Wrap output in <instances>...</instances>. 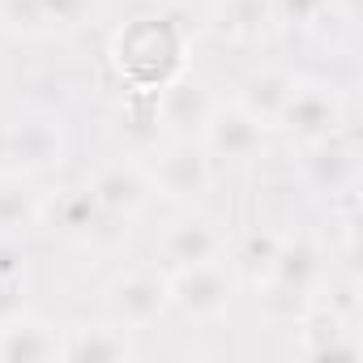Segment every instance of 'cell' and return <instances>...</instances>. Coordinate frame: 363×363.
<instances>
[{
  "label": "cell",
  "instance_id": "cell-1",
  "mask_svg": "<svg viewBox=\"0 0 363 363\" xmlns=\"http://www.w3.org/2000/svg\"><path fill=\"white\" fill-rule=\"evenodd\" d=\"M111 56H116V69L137 90H158L184 65V35L175 30L171 18H133L116 35Z\"/></svg>",
  "mask_w": 363,
  "mask_h": 363
},
{
  "label": "cell",
  "instance_id": "cell-2",
  "mask_svg": "<svg viewBox=\"0 0 363 363\" xmlns=\"http://www.w3.org/2000/svg\"><path fill=\"white\" fill-rule=\"evenodd\" d=\"M167 295L171 308H179L193 320H214L231 308L235 295V274L227 265V257L218 261H201V265H179L167 274Z\"/></svg>",
  "mask_w": 363,
  "mask_h": 363
},
{
  "label": "cell",
  "instance_id": "cell-3",
  "mask_svg": "<svg viewBox=\"0 0 363 363\" xmlns=\"http://www.w3.org/2000/svg\"><path fill=\"white\" fill-rule=\"evenodd\" d=\"M278 128H286L303 145L333 137L342 128V99H337V90L329 82H295L286 103H282Z\"/></svg>",
  "mask_w": 363,
  "mask_h": 363
},
{
  "label": "cell",
  "instance_id": "cell-4",
  "mask_svg": "<svg viewBox=\"0 0 363 363\" xmlns=\"http://www.w3.org/2000/svg\"><path fill=\"white\" fill-rule=\"evenodd\" d=\"M90 197L107 210V214H116L120 223H128V218H137L150 201H154V179H150V167L145 162H137V158H116V162H107V167H99L94 171V179H90Z\"/></svg>",
  "mask_w": 363,
  "mask_h": 363
},
{
  "label": "cell",
  "instance_id": "cell-5",
  "mask_svg": "<svg viewBox=\"0 0 363 363\" xmlns=\"http://www.w3.org/2000/svg\"><path fill=\"white\" fill-rule=\"evenodd\" d=\"M150 179H154V193L171 201H201L214 189V162L201 145L175 141L171 150L158 154V162L150 167Z\"/></svg>",
  "mask_w": 363,
  "mask_h": 363
},
{
  "label": "cell",
  "instance_id": "cell-6",
  "mask_svg": "<svg viewBox=\"0 0 363 363\" xmlns=\"http://www.w3.org/2000/svg\"><path fill=\"white\" fill-rule=\"evenodd\" d=\"M201 150L210 158H227V162H248L257 154H265V124L252 120L240 103H214L210 120L201 124Z\"/></svg>",
  "mask_w": 363,
  "mask_h": 363
},
{
  "label": "cell",
  "instance_id": "cell-7",
  "mask_svg": "<svg viewBox=\"0 0 363 363\" xmlns=\"http://www.w3.org/2000/svg\"><path fill=\"white\" fill-rule=\"evenodd\" d=\"M214 94L197 82V77H184V73H175L171 82H162L154 90V116H158V128L171 133L175 141H189L201 133V124L210 120L214 111Z\"/></svg>",
  "mask_w": 363,
  "mask_h": 363
},
{
  "label": "cell",
  "instance_id": "cell-8",
  "mask_svg": "<svg viewBox=\"0 0 363 363\" xmlns=\"http://www.w3.org/2000/svg\"><path fill=\"white\" fill-rule=\"evenodd\" d=\"M320 274H325L320 244L308 235H282L278 257L265 274V291H269V299H308L316 291Z\"/></svg>",
  "mask_w": 363,
  "mask_h": 363
},
{
  "label": "cell",
  "instance_id": "cell-9",
  "mask_svg": "<svg viewBox=\"0 0 363 363\" xmlns=\"http://www.w3.org/2000/svg\"><path fill=\"white\" fill-rule=\"evenodd\" d=\"M103 299H107L111 320H116V325H124L128 333H133V329L154 325V320L171 308L167 278L145 274V269H137V274H120V278L107 286V295H103Z\"/></svg>",
  "mask_w": 363,
  "mask_h": 363
},
{
  "label": "cell",
  "instance_id": "cell-10",
  "mask_svg": "<svg viewBox=\"0 0 363 363\" xmlns=\"http://www.w3.org/2000/svg\"><path fill=\"white\" fill-rule=\"evenodd\" d=\"M43 214H52V227L65 240H77V244H107V231L120 227V218L107 214L90 197V189H69L56 201H43Z\"/></svg>",
  "mask_w": 363,
  "mask_h": 363
},
{
  "label": "cell",
  "instance_id": "cell-11",
  "mask_svg": "<svg viewBox=\"0 0 363 363\" xmlns=\"http://www.w3.org/2000/svg\"><path fill=\"white\" fill-rule=\"evenodd\" d=\"M158 248H162V261H167L171 269H179V265H201V261L227 257V235L218 231L214 218H206V214H184V218H175V223L167 227V235H162Z\"/></svg>",
  "mask_w": 363,
  "mask_h": 363
},
{
  "label": "cell",
  "instance_id": "cell-12",
  "mask_svg": "<svg viewBox=\"0 0 363 363\" xmlns=\"http://www.w3.org/2000/svg\"><path fill=\"white\" fill-rule=\"evenodd\" d=\"M133 337L124 325H73L60 333V359L69 363H124L133 359Z\"/></svg>",
  "mask_w": 363,
  "mask_h": 363
},
{
  "label": "cell",
  "instance_id": "cell-13",
  "mask_svg": "<svg viewBox=\"0 0 363 363\" xmlns=\"http://www.w3.org/2000/svg\"><path fill=\"white\" fill-rule=\"evenodd\" d=\"M9 154L30 171H48V167L65 162V128H60V120H48V116L18 120L9 128Z\"/></svg>",
  "mask_w": 363,
  "mask_h": 363
},
{
  "label": "cell",
  "instance_id": "cell-14",
  "mask_svg": "<svg viewBox=\"0 0 363 363\" xmlns=\"http://www.w3.org/2000/svg\"><path fill=\"white\" fill-rule=\"evenodd\" d=\"M299 350L308 359H359L350 320L337 308H312L299 325Z\"/></svg>",
  "mask_w": 363,
  "mask_h": 363
},
{
  "label": "cell",
  "instance_id": "cell-15",
  "mask_svg": "<svg viewBox=\"0 0 363 363\" xmlns=\"http://www.w3.org/2000/svg\"><path fill=\"white\" fill-rule=\"evenodd\" d=\"M0 359L5 363H48L60 359V329L22 312L9 325H0Z\"/></svg>",
  "mask_w": 363,
  "mask_h": 363
},
{
  "label": "cell",
  "instance_id": "cell-16",
  "mask_svg": "<svg viewBox=\"0 0 363 363\" xmlns=\"http://www.w3.org/2000/svg\"><path fill=\"white\" fill-rule=\"evenodd\" d=\"M308 184L316 189V193H350V184H354V150L350 145H342L337 141V133L333 137H325V141H312V154H308Z\"/></svg>",
  "mask_w": 363,
  "mask_h": 363
},
{
  "label": "cell",
  "instance_id": "cell-17",
  "mask_svg": "<svg viewBox=\"0 0 363 363\" xmlns=\"http://www.w3.org/2000/svg\"><path fill=\"white\" fill-rule=\"evenodd\" d=\"M291 86H295V77H286L282 69H257L252 77H244L235 103H240L252 120H261L265 128H274L278 116H282V103H286Z\"/></svg>",
  "mask_w": 363,
  "mask_h": 363
},
{
  "label": "cell",
  "instance_id": "cell-18",
  "mask_svg": "<svg viewBox=\"0 0 363 363\" xmlns=\"http://www.w3.org/2000/svg\"><path fill=\"white\" fill-rule=\"evenodd\" d=\"M274 26V0H218V30L235 43H252Z\"/></svg>",
  "mask_w": 363,
  "mask_h": 363
},
{
  "label": "cell",
  "instance_id": "cell-19",
  "mask_svg": "<svg viewBox=\"0 0 363 363\" xmlns=\"http://www.w3.org/2000/svg\"><path fill=\"white\" fill-rule=\"evenodd\" d=\"M43 218V197L26 184H5L0 179V235H18L39 227Z\"/></svg>",
  "mask_w": 363,
  "mask_h": 363
},
{
  "label": "cell",
  "instance_id": "cell-20",
  "mask_svg": "<svg viewBox=\"0 0 363 363\" xmlns=\"http://www.w3.org/2000/svg\"><path fill=\"white\" fill-rule=\"evenodd\" d=\"M278 244H282V235H274V231H248L244 240H240V248H235V265L244 269V274H252L257 282H265V274H269V265H274V257H278Z\"/></svg>",
  "mask_w": 363,
  "mask_h": 363
},
{
  "label": "cell",
  "instance_id": "cell-21",
  "mask_svg": "<svg viewBox=\"0 0 363 363\" xmlns=\"http://www.w3.org/2000/svg\"><path fill=\"white\" fill-rule=\"evenodd\" d=\"M333 9V0H274V22L291 26V30H308L316 22H325Z\"/></svg>",
  "mask_w": 363,
  "mask_h": 363
},
{
  "label": "cell",
  "instance_id": "cell-22",
  "mask_svg": "<svg viewBox=\"0 0 363 363\" xmlns=\"http://www.w3.org/2000/svg\"><path fill=\"white\" fill-rule=\"evenodd\" d=\"M90 5L94 0H39V13L48 30H73L90 18Z\"/></svg>",
  "mask_w": 363,
  "mask_h": 363
},
{
  "label": "cell",
  "instance_id": "cell-23",
  "mask_svg": "<svg viewBox=\"0 0 363 363\" xmlns=\"http://www.w3.org/2000/svg\"><path fill=\"white\" fill-rule=\"evenodd\" d=\"M0 22L9 30H18V35H48L39 0H0Z\"/></svg>",
  "mask_w": 363,
  "mask_h": 363
},
{
  "label": "cell",
  "instance_id": "cell-24",
  "mask_svg": "<svg viewBox=\"0 0 363 363\" xmlns=\"http://www.w3.org/2000/svg\"><path fill=\"white\" fill-rule=\"evenodd\" d=\"M22 312H26V286H22V278L0 274V325H9Z\"/></svg>",
  "mask_w": 363,
  "mask_h": 363
}]
</instances>
